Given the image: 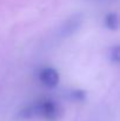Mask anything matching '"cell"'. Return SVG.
<instances>
[{"label": "cell", "mask_w": 120, "mask_h": 121, "mask_svg": "<svg viewBox=\"0 0 120 121\" xmlns=\"http://www.w3.org/2000/svg\"><path fill=\"white\" fill-rule=\"evenodd\" d=\"M37 117H41L49 121L57 120L61 117V108L58 104L51 100H41L25 106L17 114L18 120H27Z\"/></svg>", "instance_id": "6da1fadb"}, {"label": "cell", "mask_w": 120, "mask_h": 121, "mask_svg": "<svg viewBox=\"0 0 120 121\" xmlns=\"http://www.w3.org/2000/svg\"><path fill=\"white\" fill-rule=\"evenodd\" d=\"M82 18L81 15L77 14V15H72L71 18H68L67 20H65L62 22V25L60 26V28L58 30V35L60 38H67L70 35H72L81 25Z\"/></svg>", "instance_id": "7a4b0ae2"}, {"label": "cell", "mask_w": 120, "mask_h": 121, "mask_svg": "<svg viewBox=\"0 0 120 121\" xmlns=\"http://www.w3.org/2000/svg\"><path fill=\"white\" fill-rule=\"evenodd\" d=\"M39 79L45 86L52 88V87H55L59 82V73L55 68L45 67L40 71Z\"/></svg>", "instance_id": "3957f363"}, {"label": "cell", "mask_w": 120, "mask_h": 121, "mask_svg": "<svg viewBox=\"0 0 120 121\" xmlns=\"http://www.w3.org/2000/svg\"><path fill=\"white\" fill-rule=\"evenodd\" d=\"M105 24H106V26H107L110 30H113V31L117 30V28H118V25H119L117 14H116V13H110V14H107V15H106V19H105Z\"/></svg>", "instance_id": "277c9868"}, {"label": "cell", "mask_w": 120, "mask_h": 121, "mask_svg": "<svg viewBox=\"0 0 120 121\" xmlns=\"http://www.w3.org/2000/svg\"><path fill=\"white\" fill-rule=\"evenodd\" d=\"M108 58L114 62L119 61V46H114L108 49Z\"/></svg>", "instance_id": "5b68a950"}, {"label": "cell", "mask_w": 120, "mask_h": 121, "mask_svg": "<svg viewBox=\"0 0 120 121\" xmlns=\"http://www.w3.org/2000/svg\"><path fill=\"white\" fill-rule=\"evenodd\" d=\"M84 95H85V93L82 91H74V92H72V98L73 99H77V100L84 99Z\"/></svg>", "instance_id": "8992f818"}]
</instances>
